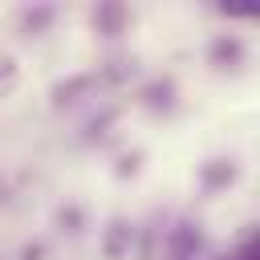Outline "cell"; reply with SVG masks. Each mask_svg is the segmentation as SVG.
<instances>
[{
    "mask_svg": "<svg viewBox=\"0 0 260 260\" xmlns=\"http://www.w3.org/2000/svg\"><path fill=\"white\" fill-rule=\"evenodd\" d=\"M57 16H61L57 4H28V8L20 12V32H24V37H41Z\"/></svg>",
    "mask_w": 260,
    "mask_h": 260,
    "instance_id": "ba28073f",
    "label": "cell"
},
{
    "mask_svg": "<svg viewBox=\"0 0 260 260\" xmlns=\"http://www.w3.org/2000/svg\"><path fill=\"white\" fill-rule=\"evenodd\" d=\"M16 260H49V244H45L41 236H32V240H24V244H20Z\"/></svg>",
    "mask_w": 260,
    "mask_h": 260,
    "instance_id": "8fae6325",
    "label": "cell"
},
{
    "mask_svg": "<svg viewBox=\"0 0 260 260\" xmlns=\"http://www.w3.org/2000/svg\"><path fill=\"white\" fill-rule=\"evenodd\" d=\"M126 24H130V8H126V4L106 0V4H98V8H93V28H98L102 37H122V32H126Z\"/></svg>",
    "mask_w": 260,
    "mask_h": 260,
    "instance_id": "8992f818",
    "label": "cell"
},
{
    "mask_svg": "<svg viewBox=\"0 0 260 260\" xmlns=\"http://www.w3.org/2000/svg\"><path fill=\"white\" fill-rule=\"evenodd\" d=\"M138 98H142V106L154 110V114H158V110H171V106H175V77H150Z\"/></svg>",
    "mask_w": 260,
    "mask_h": 260,
    "instance_id": "52a82bcc",
    "label": "cell"
},
{
    "mask_svg": "<svg viewBox=\"0 0 260 260\" xmlns=\"http://www.w3.org/2000/svg\"><path fill=\"white\" fill-rule=\"evenodd\" d=\"M53 228H57L61 236H69V240L85 236V228H89V207H85V203H77V199L57 203V207H53Z\"/></svg>",
    "mask_w": 260,
    "mask_h": 260,
    "instance_id": "5b68a950",
    "label": "cell"
},
{
    "mask_svg": "<svg viewBox=\"0 0 260 260\" xmlns=\"http://www.w3.org/2000/svg\"><path fill=\"white\" fill-rule=\"evenodd\" d=\"M98 89H102L98 69H93V73H73V77H65V81L53 85V106H57V110H61V106H77V102L93 98Z\"/></svg>",
    "mask_w": 260,
    "mask_h": 260,
    "instance_id": "7a4b0ae2",
    "label": "cell"
},
{
    "mask_svg": "<svg viewBox=\"0 0 260 260\" xmlns=\"http://www.w3.org/2000/svg\"><path fill=\"white\" fill-rule=\"evenodd\" d=\"M207 61H211L215 69H240V65L248 61L244 37H240V32H215L211 45H207Z\"/></svg>",
    "mask_w": 260,
    "mask_h": 260,
    "instance_id": "6da1fadb",
    "label": "cell"
},
{
    "mask_svg": "<svg viewBox=\"0 0 260 260\" xmlns=\"http://www.w3.org/2000/svg\"><path fill=\"white\" fill-rule=\"evenodd\" d=\"M130 248H134V223L122 219V215L110 219L106 232H102V256H106V260H126Z\"/></svg>",
    "mask_w": 260,
    "mask_h": 260,
    "instance_id": "277c9868",
    "label": "cell"
},
{
    "mask_svg": "<svg viewBox=\"0 0 260 260\" xmlns=\"http://www.w3.org/2000/svg\"><path fill=\"white\" fill-rule=\"evenodd\" d=\"M240 179V162L236 158H228V154H219V158H207L203 162V171H199V187L207 191V195H219L223 187H232Z\"/></svg>",
    "mask_w": 260,
    "mask_h": 260,
    "instance_id": "3957f363",
    "label": "cell"
},
{
    "mask_svg": "<svg viewBox=\"0 0 260 260\" xmlns=\"http://www.w3.org/2000/svg\"><path fill=\"white\" fill-rule=\"evenodd\" d=\"M138 73V65H134V57H110L102 69H98V77H102V85H118V81H126V77H134Z\"/></svg>",
    "mask_w": 260,
    "mask_h": 260,
    "instance_id": "9c48e42d",
    "label": "cell"
},
{
    "mask_svg": "<svg viewBox=\"0 0 260 260\" xmlns=\"http://www.w3.org/2000/svg\"><path fill=\"white\" fill-rule=\"evenodd\" d=\"M16 81H20V69H16V61H12L8 53H0V98H8V93L16 89Z\"/></svg>",
    "mask_w": 260,
    "mask_h": 260,
    "instance_id": "30bf717a",
    "label": "cell"
}]
</instances>
